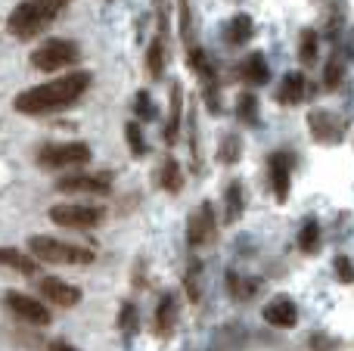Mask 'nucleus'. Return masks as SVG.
<instances>
[{"label":"nucleus","instance_id":"f257e3e1","mask_svg":"<svg viewBox=\"0 0 354 351\" xmlns=\"http://www.w3.org/2000/svg\"><path fill=\"white\" fill-rule=\"evenodd\" d=\"M93 75L91 72H66L59 78L47 81V84H37V87H28L16 97V112L22 115H50V112H59V109H68L75 106L81 97L87 93L91 87Z\"/></svg>","mask_w":354,"mask_h":351},{"label":"nucleus","instance_id":"f03ea898","mask_svg":"<svg viewBox=\"0 0 354 351\" xmlns=\"http://www.w3.org/2000/svg\"><path fill=\"white\" fill-rule=\"evenodd\" d=\"M28 252L44 265H75V267H91L97 261V249L84 246V243H66L56 236H31Z\"/></svg>","mask_w":354,"mask_h":351},{"label":"nucleus","instance_id":"7ed1b4c3","mask_svg":"<svg viewBox=\"0 0 354 351\" xmlns=\"http://www.w3.org/2000/svg\"><path fill=\"white\" fill-rule=\"evenodd\" d=\"M93 159L91 146L81 140H68V143H47L37 153V165L44 171H59V168H81Z\"/></svg>","mask_w":354,"mask_h":351},{"label":"nucleus","instance_id":"20e7f679","mask_svg":"<svg viewBox=\"0 0 354 351\" xmlns=\"http://www.w3.org/2000/svg\"><path fill=\"white\" fill-rule=\"evenodd\" d=\"M31 66L37 68V72H59V68H72L78 66L81 59V50L75 41H66V37H53V41L41 44V47L35 50V53L28 56Z\"/></svg>","mask_w":354,"mask_h":351},{"label":"nucleus","instance_id":"39448f33","mask_svg":"<svg viewBox=\"0 0 354 351\" xmlns=\"http://www.w3.org/2000/svg\"><path fill=\"white\" fill-rule=\"evenodd\" d=\"M50 221L68 230H93L106 221V209H100V205H81V202H59L50 209Z\"/></svg>","mask_w":354,"mask_h":351},{"label":"nucleus","instance_id":"423d86ee","mask_svg":"<svg viewBox=\"0 0 354 351\" xmlns=\"http://www.w3.org/2000/svg\"><path fill=\"white\" fill-rule=\"evenodd\" d=\"M50 22H53V19H50L35 0H22V3L10 12V19H6V31H10L12 37H19V41H31V37L41 35Z\"/></svg>","mask_w":354,"mask_h":351},{"label":"nucleus","instance_id":"0eeeda50","mask_svg":"<svg viewBox=\"0 0 354 351\" xmlns=\"http://www.w3.org/2000/svg\"><path fill=\"white\" fill-rule=\"evenodd\" d=\"M187 243L189 249H205L218 243V218H214V205L199 202V209L189 211L187 218Z\"/></svg>","mask_w":354,"mask_h":351},{"label":"nucleus","instance_id":"6e6552de","mask_svg":"<svg viewBox=\"0 0 354 351\" xmlns=\"http://www.w3.org/2000/svg\"><path fill=\"white\" fill-rule=\"evenodd\" d=\"M308 131H311V137L317 143L336 146V143H342L348 124H345L342 115H336V112H330V109H311L308 112Z\"/></svg>","mask_w":354,"mask_h":351},{"label":"nucleus","instance_id":"1a4fd4ad","mask_svg":"<svg viewBox=\"0 0 354 351\" xmlns=\"http://www.w3.org/2000/svg\"><path fill=\"white\" fill-rule=\"evenodd\" d=\"M3 305L10 308L12 317H19L22 323H31V327H50V321H53V314H50L47 305L37 302V298H31V296H25V292L10 290L3 296Z\"/></svg>","mask_w":354,"mask_h":351},{"label":"nucleus","instance_id":"9d476101","mask_svg":"<svg viewBox=\"0 0 354 351\" xmlns=\"http://www.w3.org/2000/svg\"><path fill=\"white\" fill-rule=\"evenodd\" d=\"M112 174L109 171H78L56 180V190L62 193H93V196H109L112 193Z\"/></svg>","mask_w":354,"mask_h":351},{"label":"nucleus","instance_id":"9b49d317","mask_svg":"<svg viewBox=\"0 0 354 351\" xmlns=\"http://www.w3.org/2000/svg\"><path fill=\"white\" fill-rule=\"evenodd\" d=\"M268 178H270V190H274L277 202H286L289 190H292V155L277 149L268 155Z\"/></svg>","mask_w":354,"mask_h":351},{"label":"nucleus","instance_id":"f8f14e48","mask_svg":"<svg viewBox=\"0 0 354 351\" xmlns=\"http://www.w3.org/2000/svg\"><path fill=\"white\" fill-rule=\"evenodd\" d=\"M37 292L44 296V302L56 305V308H75V305H81V298H84V292H81L78 286L66 283V280H59V277H41Z\"/></svg>","mask_w":354,"mask_h":351},{"label":"nucleus","instance_id":"ddd939ff","mask_svg":"<svg viewBox=\"0 0 354 351\" xmlns=\"http://www.w3.org/2000/svg\"><path fill=\"white\" fill-rule=\"evenodd\" d=\"M177 314H180V302H177V292H162L159 305H156V336L162 342L171 339L177 330Z\"/></svg>","mask_w":354,"mask_h":351},{"label":"nucleus","instance_id":"4468645a","mask_svg":"<svg viewBox=\"0 0 354 351\" xmlns=\"http://www.w3.org/2000/svg\"><path fill=\"white\" fill-rule=\"evenodd\" d=\"M264 321L277 330H292L299 323V305L289 296H277L264 305Z\"/></svg>","mask_w":354,"mask_h":351},{"label":"nucleus","instance_id":"2eb2a0df","mask_svg":"<svg viewBox=\"0 0 354 351\" xmlns=\"http://www.w3.org/2000/svg\"><path fill=\"white\" fill-rule=\"evenodd\" d=\"M0 267H10V271L22 274V277H37L41 261L31 252H22V249H16V246H0Z\"/></svg>","mask_w":354,"mask_h":351},{"label":"nucleus","instance_id":"dca6fc26","mask_svg":"<svg viewBox=\"0 0 354 351\" xmlns=\"http://www.w3.org/2000/svg\"><path fill=\"white\" fill-rule=\"evenodd\" d=\"M180 124H183V87L180 81H171V106H168V124H165L168 146H174L180 140Z\"/></svg>","mask_w":354,"mask_h":351},{"label":"nucleus","instance_id":"f3484780","mask_svg":"<svg viewBox=\"0 0 354 351\" xmlns=\"http://www.w3.org/2000/svg\"><path fill=\"white\" fill-rule=\"evenodd\" d=\"M239 78L252 87H261L270 81V66L264 53H249L243 62H239Z\"/></svg>","mask_w":354,"mask_h":351},{"label":"nucleus","instance_id":"a211bd4d","mask_svg":"<svg viewBox=\"0 0 354 351\" xmlns=\"http://www.w3.org/2000/svg\"><path fill=\"white\" fill-rule=\"evenodd\" d=\"M305 97H308V81H305V75H301V72L283 75L280 87H277V103H280V106H295V103H301Z\"/></svg>","mask_w":354,"mask_h":351},{"label":"nucleus","instance_id":"6ab92c4d","mask_svg":"<svg viewBox=\"0 0 354 351\" xmlns=\"http://www.w3.org/2000/svg\"><path fill=\"white\" fill-rule=\"evenodd\" d=\"M245 211V187L243 180H230L224 190V221L227 224H236Z\"/></svg>","mask_w":354,"mask_h":351},{"label":"nucleus","instance_id":"aec40b11","mask_svg":"<svg viewBox=\"0 0 354 351\" xmlns=\"http://www.w3.org/2000/svg\"><path fill=\"white\" fill-rule=\"evenodd\" d=\"M252 35H255V22H252V16H245V12H236L224 28V37H227L230 47H243V44H249Z\"/></svg>","mask_w":354,"mask_h":351},{"label":"nucleus","instance_id":"412c9836","mask_svg":"<svg viewBox=\"0 0 354 351\" xmlns=\"http://www.w3.org/2000/svg\"><path fill=\"white\" fill-rule=\"evenodd\" d=\"M258 290H261V280H252V277H243V274H236V271H227V292H230V298L249 302Z\"/></svg>","mask_w":354,"mask_h":351},{"label":"nucleus","instance_id":"4be33fe9","mask_svg":"<svg viewBox=\"0 0 354 351\" xmlns=\"http://www.w3.org/2000/svg\"><path fill=\"white\" fill-rule=\"evenodd\" d=\"M165 66H168V41L165 37L156 35L153 44H149L147 50V68H149V78L159 81L162 75H165Z\"/></svg>","mask_w":354,"mask_h":351},{"label":"nucleus","instance_id":"5701e85b","mask_svg":"<svg viewBox=\"0 0 354 351\" xmlns=\"http://www.w3.org/2000/svg\"><path fill=\"white\" fill-rule=\"evenodd\" d=\"M159 187L165 193H180L183 190V168H180V162L174 159V155H168L165 162H162V168H159Z\"/></svg>","mask_w":354,"mask_h":351},{"label":"nucleus","instance_id":"b1692460","mask_svg":"<svg viewBox=\"0 0 354 351\" xmlns=\"http://www.w3.org/2000/svg\"><path fill=\"white\" fill-rule=\"evenodd\" d=\"M115 323H118V333H122L124 339H134L137 330H140V314H137V305L134 302H122Z\"/></svg>","mask_w":354,"mask_h":351},{"label":"nucleus","instance_id":"393cba45","mask_svg":"<svg viewBox=\"0 0 354 351\" xmlns=\"http://www.w3.org/2000/svg\"><path fill=\"white\" fill-rule=\"evenodd\" d=\"M243 159V140L239 134H224L218 143V162L221 165H236Z\"/></svg>","mask_w":354,"mask_h":351},{"label":"nucleus","instance_id":"a878e982","mask_svg":"<svg viewBox=\"0 0 354 351\" xmlns=\"http://www.w3.org/2000/svg\"><path fill=\"white\" fill-rule=\"evenodd\" d=\"M317 53H320V37L314 28H305L299 35V59L301 66H314L317 62Z\"/></svg>","mask_w":354,"mask_h":351},{"label":"nucleus","instance_id":"bb28decb","mask_svg":"<svg viewBox=\"0 0 354 351\" xmlns=\"http://www.w3.org/2000/svg\"><path fill=\"white\" fill-rule=\"evenodd\" d=\"M299 249L305 255H317L320 252V224L314 218H308L299 230Z\"/></svg>","mask_w":354,"mask_h":351},{"label":"nucleus","instance_id":"cd10ccee","mask_svg":"<svg viewBox=\"0 0 354 351\" xmlns=\"http://www.w3.org/2000/svg\"><path fill=\"white\" fill-rule=\"evenodd\" d=\"M202 265L199 261H189V267H187V274H183V292H187V298L189 302H199L202 298Z\"/></svg>","mask_w":354,"mask_h":351},{"label":"nucleus","instance_id":"c85d7f7f","mask_svg":"<svg viewBox=\"0 0 354 351\" xmlns=\"http://www.w3.org/2000/svg\"><path fill=\"white\" fill-rule=\"evenodd\" d=\"M342 25H345V10L339 3L326 6L324 12V22H320V31H324L326 37H339L342 35Z\"/></svg>","mask_w":354,"mask_h":351},{"label":"nucleus","instance_id":"c756f323","mask_svg":"<svg viewBox=\"0 0 354 351\" xmlns=\"http://www.w3.org/2000/svg\"><path fill=\"white\" fill-rule=\"evenodd\" d=\"M236 118L245 124H258V97L252 91H243L236 99Z\"/></svg>","mask_w":354,"mask_h":351},{"label":"nucleus","instance_id":"7c9ffc66","mask_svg":"<svg viewBox=\"0 0 354 351\" xmlns=\"http://www.w3.org/2000/svg\"><path fill=\"white\" fill-rule=\"evenodd\" d=\"M342 78H345V59H342V53H333L324 68V87L326 91H336L342 84Z\"/></svg>","mask_w":354,"mask_h":351},{"label":"nucleus","instance_id":"2f4dec72","mask_svg":"<svg viewBox=\"0 0 354 351\" xmlns=\"http://www.w3.org/2000/svg\"><path fill=\"white\" fill-rule=\"evenodd\" d=\"M124 140H128V149H131V155H134V159H143V155L149 153L147 140H143V131H140V124H137V122L124 124Z\"/></svg>","mask_w":354,"mask_h":351},{"label":"nucleus","instance_id":"473e14b6","mask_svg":"<svg viewBox=\"0 0 354 351\" xmlns=\"http://www.w3.org/2000/svg\"><path fill=\"white\" fill-rule=\"evenodd\" d=\"M134 115L140 118V122H156V118H159V109H156L149 91H137L134 93Z\"/></svg>","mask_w":354,"mask_h":351},{"label":"nucleus","instance_id":"72a5a7b5","mask_svg":"<svg viewBox=\"0 0 354 351\" xmlns=\"http://www.w3.org/2000/svg\"><path fill=\"white\" fill-rule=\"evenodd\" d=\"M177 16H180V37L187 47H193L196 37V25H193V10H189V0H177Z\"/></svg>","mask_w":354,"mask_h":351},{"label":"nucleus","instance_id":"f704fd0d","mask_svg":"<svg viewBox=\"0 0 354 351\" xmlns=\"http://www.w3.org/2000/svg\"><path fill=\"white\" fill-rule=\"evenodd\" d=\"M156 10V35L168 41V28H171V0H153Z\"/></svg>","mask_w":354,"mask_h":351},{"label":"nucleus","instance_id":"c9c22d12","mask_svg":"<svg viewBox=\"0 0 354 351\" xmlns=\"http://www.w3.org/2000/svg\"><path fill=\"white\" fill-rule=\"evenodd\" d=\"M202 97H205L208 112H214V115H218V112H221V91H218V78L202 81Z\"/></svg>","mask_w":354,"mask_h":351},{"label":"nucleus","instance_id":"e433bc0d","mask_svg":"<svg viewBox=\"0 0 354 351\" xmlns=\"http://www.w3.org/2000/svg\"><path fill=\"white\" fill-rule=\"evenodd\" d=\"M333 267H336V277L342 280V283H354V265H351V258H345V255H336Z\"/></svg>","mask_w":354,"mask_h":351},{"label":"nucleus","instance_id":"4c0bfd02","mask_svg":"<svg viewBox=\"0 0 354 351\" xmlns=\"http://www.w3.org/2000/svg\"><path fill=\"white\" fill-rule=\"evenodd\" d=\"M35 3L41 6V10L47 12L50 19H56V12H59V10H66V6L72 3V0H35Z\"/></svg>","mask_w":354,"mask_h":351},{"label":"nucleus","instance_id":"58836bf2","mask_svg":"<svg viewBox=\"0 0 354 351\" xmlns=\"http://www.w3.org/2000/svg\"><path fill=\"white\" fill-rule=\"evenodd\" d=\"M311 348L314 351H336V342L330 336H311Z\"/></svg>","mask_w":354,"mask_h":351},{"label":"nucleus","instance_id":"ea45409f","mask_svg":"<svg viewBox=\"0 0 354 351\" xmlns=\"http://www.w3.org/2000/svg\"><path fill=\"white\" fill-rule=\"evenodd\" d=\"M50 351H78V348L68 345V342H62V339H53L50 342Z\"/></svg>","mask_w":354,"mask_h":351}]
</instances>
